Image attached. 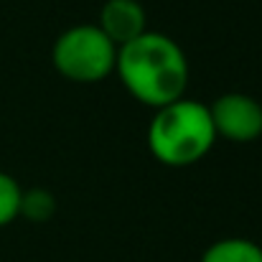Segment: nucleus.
I'll use <instances>...</instances> for the list:
<instances>
[{
  "label": "nucleus",
  "mask_w": 262,
  "mask_h": 262,
  "mask_svg": "<svg viewBox=\"0 0 262 262\" xmlns=\"http://www.w3.org/2000/svg\"><path fill=\"white\" fill-rule=\"evenodd\" d=\"M115 74L138 102L158 110L183 97L188 84V59L171 36L145 31L117 49Z\"/></svg>",
  "instance_id": "obj_1"
},
{
  "label": "nucleus",
  "mask_w": 262,
  "mask_h": 262,
  "mask_svg": "<svg viewBox=\"0 0 262 262\" xmlns=\"http://www.w3.org/2000/svg\"><path fill=\"white\" fill-rule=\"evenodd\" d=\"M216 143L209 104L196 99H176L156 110L148 125V150L171 168H186L209 156Z\"/></svg>",
  "instance_id": "obj_2"
},
{
  "label": "nucleus",
  "mask_w": 262,
  "mask_h": 262,
  "mask_svg": "<svg viewBox=\"0 0 262 262\" xmlns=\"http://www.w3.org/2000/svg\"><path fill=\"white\" fill-rule=\"evenodd\" d=\"M117 46L94 23L67 28L51 49L54 69L74 84H97L115 72Z\"/></svg>",
  "instance_id": "obj_3"
},
{
  "label": "nucleus",
  "mask_w": 262,
  "mask_h": 262,
  "mask_svg": "<svg viewBox=\"0 0 262 262\" xmlns=\"http://www.w3.org/2000/svg\"><path fill=\"white\" fill-rule=\"evenodd\" d=\"M216 138L252 143L262 135V104L245 92H227L209 104Z\"/></svg>",
  "instance_id": "obj_4"
},
{
  "label": "nucleus",
  "mask_w": 262,
  "mask_h": 262,
  "mask_svg": "<svg viewBox=\"0 0 262 262\" xmlns=\"http://www.w3.org/2000/svg\"><path fill=\"white\" fill-rule=\"evenodd\" d=\"M99 31L120 49L148 31V15L140 0H107L99 10Z\"/></svg>",
  "instance_id": "obj_5"
},
{
  "label": "nucleus",
  "mask_w": 262,
  "mask_h": 262,
  "mask_svg": "<svg viewBox=\"0 0 262 262\" xmlns=\"http://www.w3.org/2000/svg\"><path fill=\"white\" fill-rule=\"evenodd\" d=\"M201 262H262V247L247 237H224L204 250Z\"/></svg>",
  "instance_id": "obj_6"
},
{
  "label": "nucleus",
  "mask_w": 262,
  "mask_h": 262,
  "mask_svg": "<svg viewBox=\"0 0 262 262\" xmlns=\"http://www.w3.org/2000/svg\"><path fill=\"white\" fill-rule=\"evenodd\" d=\"M56 214V196L49 188H28L20 193V211L18 216L33 222V224H43Z\"/></svg>",
  "instance_id": "obj_7"
},
{
  "label": "nucleus",
  "mask_w": 262,
  "mask_h": 262,
  "mask_svg": "<svg viewBox=\"0 0 262 262\" xmlns=\"http://www.w3.org/2000/svg\"><path fill=\"white\" fill-rule=\"evenodd\" d=\"M20 183L13 178L10 173L0 171V229L13 224L18 219V211H20Z\"/></svg>",
  "instance_id": "obj_8"
}]
</instances>
